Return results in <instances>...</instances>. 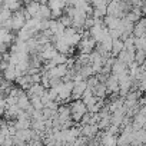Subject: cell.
I'll list each match as a JSON object with an SVG mask.
<instances>
[{
    "mask_svg": "<svg viewBox=\"0 0 146 146\" xmlns=\"http://www.w3.org/2000/svg\"><path fill=\"white\" fill-rule=\"evenodd\" d=\"M88 112V106L85 105V102L82 99H76L70 105V116L73 122H80L82 116Z\"/></svg>",
    "mask_w": 146,
    "mask_h": 146,
    "instance_id": "1",
    "label": "cell"
},
{
    "mask_svg": "<svg viewBox=\"0 0 146 146\" xmlns=\"http://www.w3.org/2000/svg\"><path fill=\"white\" fill-rule=\"evenodd\" d=\"M26 23V17H25V13H23V7L17 12H13L12 13V30L13 32H17L20 30Z\"/></svg>",
    "mask_w": 146,
    "mask_h": 146,
    "instance_id": "2",
    "label": "cell"
},
{
    "mask_svg": "<svg viewBox=\"0 0 146 146\" xmlns=\"http://www.w3.org/2000/svg\"><path fill=\"white\" fill-rule=\"evenodd\" d=\"M110 73H112L113 76H116V78L119 79L120 76L127 75V73H129V67H127V64H126L125 62H122V60H119V59L116 57L115 63L112 64V70H110Z\"/></svg>",
    "mask_w": 146,
    "mask_h": 146,
    "instance_id": "3",
    "label": "cell"
},
{
    "mask_svg": "<svg viewBox=\"0 0 146 146\" xmlns=\"http://www.w3.org/2000/svg\"><path fill=\"white\" fill-rule=\"evenodd\" d=\"M57 53H59V52H57V49L54 47V44H52V42H49V43H46V44L42 46V49H40V52H39L37 54L46 62V60L53 59Z\"/></svg>",
    "mask_w": 146,
    "mask_h": 146,
    "instance_id": "4",
    "label": "cell"
},
{
    "mask_svg": "<svg viewBox=\"0 0 146 146\" xmlns=\"http://www.w3.org/2000/svg\"><path fill=\"white\" fill-rule=\"evenodd\" d=\"M88 88V82L86 79L82 80H76L73 82V90H72V99L76 100V99H82V93L85 92V89Z\"/></svg>",
    "mask_w": 146,
    "mask_h": 146,
    "instance_id": "5",
    "label": "cell"
},
{
    "mask_svg": "<svg viewBox=\"0 0 146 146\" xmlns=\"http://www.w3.org/2000/svg\"><path fill=\"white\" fill-rule=\"evenodd\" d=\"M106 95H113V93H119V80L116 76L110 75L108 79H106Z\"/></svg>",
    "mask_w": 146,
    "mask_h": 146,
    "instance_id": "6",
    "label": "cell"
},
{
    "mask_svg": "<svg viewBox=\"0 0 146 146\" xmlns=\"http://www.w3.org/2000/svg\"><path fill=\"white\" fill-rule=\"evenodd\" d=\"M135 37H142V36H146V17H140L135 26H133V33H132Z\"/></svg>",
    "mask_w": 146,
    "mask_h": 146,
    "instance_id": "7",
    "label": "cell"
},
{
    "mask_svg": "<svg viewBox=\"0 0 146 146\" xmlns=\"http://www.w3.org/2000/svg\"><path fill=\"white\" fill-rule=\"evenodd\" d=\"M99 132V126L98 125H92V123H86L80 126V135L86 136V137H93L96 136V133Z\"/></svg>",
    "mask_w": 146,
    "mask_h": 146,
    "instance_id": "8",
    "label": "cell"
},
{
    "mask_svg": "<svg viewBox=\"0 0 146 146\" xmlns=\"http://www.w3.org/2000/svg\"><path fill=\"white\" fill-rule=\"evenodd\" d=\"M16 40V36L12 33V30H9V29H6V27H0V42L2 43H7L9 46L13 43Z\"/></svg>",
    "mask_w": 146,
    "mask_h": 146,
    "instance_id": "9",
    "label": "cell"
},
{
    "mask_svg": "<svg viewBox=\"0 0 146 146\" xmlns=\"http://www.w3.org/2000/svg\"><path fill=\"white\" fill-rule=\"evenodd\" d=\"M0 5L7 7L12 13L13 12H17L23 7V2L22 0H0Z\"/></svg>",
    "mask_w": 146,
    "mask_h": 146,
    "instance_id": "10",
    "label": "cell"
},
{
    "mask_svg": "<svg viewBox=\"0 0 146 146\" xmlns=\"http://www.w3.org/2000/svg\"><path fill=\"white\" fill-rule=\"evenodd\" d=\"M120 19L122 17H117V16H113V15H106L103 17V23H105V26H108V29H119Z\"/></svg>",
    "mask_w": 146,
    "mask_h": 146,
    "instance_id": "11",
    "label": "cell"
},
{
    "mask_svg": "<svg viewBox=\"0 0 146 146\" xmlns=\"http://www.w3.org/2000/svg\"><path fill=\"white\" fill-rule=\"evenodd\" d=\"M44 90H46V88L42 83H32L30 88L26 90V93L29 95V98H32V96H42L44 93Z\"/></svg>",
    "mask_w": 146,
    "mask_h": 146,
    "instance_id": "12",
    "label": "cell"
},
{
    "mask_svg": "<svg viewBox=\"0 0 146 146\" xmlns=\"http://www.w3.org/2000/svg\"><path fill=\"white\" fill-rule=\"evenodd\" d=\"M17 78H19V75H17L16 67H15L13 64H9V66L3 70V79L10 80V82H16Z\"/></svg>",
    "mask_w": 146,
    "mask_h": 146,
    "instance_id": "13",
    "label": "cell"
},
{
    "mask_svg": "<svg viewBox=\"0 0 146 146\" xmlns=\"http://www.w3.org/2000/svg\"><path fill=\"white\" fill-rule=\"evenodd\" d=\"M100 143L102 145H116L117 143V137H116V135H113L109 130H106V132L100 133Z\"/></svg>",
    "mask_w": 146,
    "mask_h": 146,
    "instance_id": "14",
    "label": "cell"
},
{
    "mask_svg": "<svg viewBox=\"0 0 146 146\" xmlns=\"http://www.w3.org/2000/svg\"><path fill=\"white\" fill-rule=\"evenodd\" d=\"M40 6H42V5H40L39 2H36V0H30L29 3L25 5V9H26V12H27L32 17H36V15L39 13Z\"/></svg>",
    "mask_w": 146,
    "mask_h": 146,
    "instance_id": "15",
    "label": "cell"
},
{
    "mask_svg": "<svg viewBox=\"0 0 146 146\" xmlns=\"http://www.w3.org/2000/svg\"><path fill=\"white\" fill-rule=\"evenodd\" d=\"M117 59L125 62L126 64H130L132 62H135V52H129L126 49H123L119 54H117Z\"/></svg>",
    "mask_w": 146,
    "mask_h": 146,
    "instance_id": "16",
    "label": "cell"
},
{
    "mask_svg": "<svg viewBox=\"0 0 146 146\" xmlns=\"http://www.w3.org/2000/svg\"><path fill=\"white\" fill-rule=\"evenodd\" d=\"M125 49V42L123 39L117 37V39H113V43H112V56H117L122 50Z\"/></svg>",
    "mask_w": 146,
    "mask_h": 146,
    "instance_id": "17",
    "label": "cell"
},
{
    "mask_svg": "<svg viewBox=\"0 0 146 146\" xmlns=\"http://www.w3.org/2000/svg\"><path fill=\"white\" fill-rule=\"evenodd\" d=\"M108 15V5H100V6H93V13L92 16L95 19H103Z\"/></svg>",
    "mask_w": 146,
    "mask_h": 146,
    "instance_id": "18",
    "label": "cell"
},
{
    "mask_svg": "<svg viewBox=\"0 0 146 146\" xmlns=\"http://www.w3.org/2000/svg\"><path fill=\"white\" fill-rule=\"evenodd\" d=\"M47 6L50 10H63L66 7V0H49Z\"/></svg>",
    "mask_w": 146,
    "mask_h": 146,
    "instance_id": "19",
    "label": "cell"
},
{
    "mask_svg": "<svg viewBox=\"0 0 146 146\" xmlns=\"http://www.w3.org/2000/svg\"><path fill=\"white\" fill-rule=\"evenodd\" d=\"M50 15H52V10L47 5H42L40 9H39V13L36 15L37 19H50Z\"/></svg>",
    "mask_w": 146,
    "mask_h": 146,
    "instance_id": "20",
    "label": "cell"
},
{
    "mask_svg": "<svg viewBox=\"0 0 146 146\" xmlns=\"http://www.w3.org/2000/svg\"><path fill=\"white\" fill-rule=\"evenodd\" d=\"M92 90H93V93H95L98 98H105V96H106V83L99 82Z\"/></svg>",
    "mask_w": 146,
    "mask_h": 146,
    "instance_id": "21",
    "label": "cell"
},
{
    "mask_svg": "<svg viewBox=\"0 0 146 146\" xmlns=\"http://www.w3.org/2000/svg\"><path fill=\"white\" fill-rule=\"evenodd\" d=\"M135 62L137 64H143L146 62V50L143 49H136L135 52Z\"/></svg>",
    "mask_w": 146,
    "mask_h": 146,
    "instance_id": "22",
    "label": "cell"
},
{
    "mask_svg": "<svg viewBox=\"0 0 146 146\" xmlns=\"http://www.w3.org/2000/svg\"><path fill=\"white\" fill-rule=\"evenodd\" d=\"M30 103H32V106H33L35 109H39V110H42V109L44 108V105H43L40 96H32V98H30Z\"/></svg>",
    "mask_w": 146,
    "mask_h": 146,
    "instance_id": "23",
    "label": "cell"
},
{
    "mask_svg": "<svg viewBox=\"0 0 146 146\" xmlns=\"http://www.w3.org/2000/svg\"><path fill=\"white\" fill-rule=\"evenodd\" d=\"M30 76H32V82L33 83H40V80H42V72L35 73V75H30Z\"/></svg>",
    "mask_w": 146,
    "mask_h": 146,
    "instance_id": "24",
    "label": "cell"
},
{
    "mask_svg": "<svg viewBox=\"0 0 146 146\" xmlns=\"http://www.w3.org/2000/svg\"><path fill=\"white\" fill-rule=\"evenodd\" d=\"M110 0H90L92 6H100V5H108Z\"/></svg>",
    "mask_w": 146,
    "mask_h": 146,
    "instance_id": "25",
    "label": "cell"
},
{
    "mask_svg": "<svg viewBox=\"0 0 146 146\" xmlns=\"http://www.w3.org/2000/svg\"><path fill=\"white\" fill-rule=\"evenodd\" d=\"M9 47H10V46H9L7 43H2V42H0V54L5 53V52H7Z\"/></svg>",
    "mask_w": 146,
    "mask_h": 146,
    "instance_id": "26",
    "label": "cell"
},
{
    "mask_svg": "<svg viewBox=\"0 0 146 146\" xmlns=\"http://www.w3.org/2000/svg\"><path fill=\"white\" fill-rule=\"evenodd\" d=\"M5 139H6V136L0 133V145H3V143H5Z\"/></svg>",
    "mask_w": 146,
    "mask_h": 146,
    "instance_id": "27",
    "label": "cell"
},
{
    "mask_svg": "<svg viewBox=\"0 0 146 146\" xmlns=\"http://www.w3.org/2000/svg\"><path fill=\"white\" fill-rule=\"evenodd\" d=\"M36 2H39L40 5H47V2H49V0H36Z\"/></svg>",
    "mask_w": 146,
    "mask_h": 146,
    "instance_id": "28",
    "label": "cell"
}]
</instances>
